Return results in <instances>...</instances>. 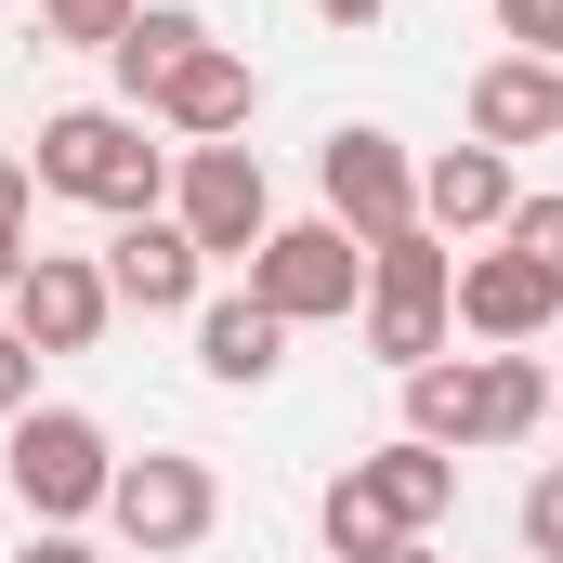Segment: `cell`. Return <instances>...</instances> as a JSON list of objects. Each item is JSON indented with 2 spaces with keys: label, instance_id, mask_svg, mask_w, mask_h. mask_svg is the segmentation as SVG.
I'll return each mask as SVG.
<instances>
[{
  "label": "cell",
  "instance_id": "5",
  "mask_svg": "<svg viewBox=\"0 0 563 563\" xmlns=\"http://www.w3.org/2000/svg\"><path fill=\"white\" fill-rule=\"evenodd\" d=\"M314 184H328V223H341L354 250H380V236L420 223V157L394 132H367V119H341V132L314 144Z\"/></svg>",
  "mask_w": 563,
  "mask_h": 563
},
{
  "label": "cell",
  "instance_id": "18",
  "mask_svg": "<svg viewBox=\"0 0 563 563\" xmlns=\"http://www.w3.org/2000/svg\"><path fill=\"white\" fill-rule=\"evenodd\" d=\"M314 525H328V551H341V563H380V551H407V525H394V511L367 498V472H341V485L314 498Z\"/></svg>",
  "mask_w": 563,
  "mask_h": 563
},
{
  "label": "cell",
  "instance_id": "9",
  "mask_svg": "<svg viewBox=\"0 0 563 563\" xmlns=\"http://www.w3.org/2000/svg\"><path fill=\"white\" fill-rule=\"evenodd\" d=\"M551 314H563V276H551V263H525L511 236L459 263V328H472L485 354H525V341H538Z\"/></svg>",
  "mask_w": 563,
  "mask_h": 563
},
{
  "label": "cell",
  "instance_id": "20",
  "mask_svg": "<svg viewBox=\"0 0 563 563\" xmlns=\"http://www.w3.org/2000/svg\"><path fill=\"white\" fill-rule=\"evenodd\" d=\"M132 13H144V0H40V40H66V53H119Z\"/></svg>",
  "mask_w": 563,
  "mask_h": 563
},
{
  "label": "cell",
  "instance_id": "28",
  "mask_svg": "<svg viewBox=\"0 0 563 563\" xmlns=\"http://www.w3.org/2000/svg\"><path fill=\"white\" fill-rule=\"evenodd\" d=\"M380 563H445V551H432V538H407V551H380Z\"/></svg>",
  "mask_w": 563,
  "mask_h": 563
},
{
  "label": "cell",
  "instance_id": "19",
  "mask_svg": "<svg viewBox=\"0 0 563 563\" xmlns=\"http://www.w3.org/2000/svg\"><path fill=\"white\" fill-rule=\"evenodd\" d=\"M445 314H459V301H367V354L407 380V367H432V354H445Z\"/></svg>",
  "mask_w": 563,
  "mask_h": 563
},
{
  "label": "cell",
  "instance_id": "22",
  "mask_svg": "<svg viewBox=\"0 0 563 563\" xmlns=\"http://www.w3.org/2000/svg\"><path fill=\"white\" fill-rule=\"evenodd\" d=\"M525 551L563 563V459H551V472H525Z\"/></svg>",
  "mask_w": 563,
  "mask_h": 563
},
{
  "label": "cell",
  "instance_id": "7",
  "mask_svg": "<svg viewBox=\"0 0 563 563\" xmlns=\"http://www.w3.org/2000/svg\"><path fill=\"white\" fill-rule=\"evenodd\" d=\"M250 301L288 314V328H328V314L367 301V250H354L341 223H276V236L250 250Z\"/></svg>",
  "mask_w": 563,
  "mask_h": 563
},
{
  "label": "cell",
  "instance_id": "14",
  "mask_svg": "<svg viewBox=\"0 0 563 563\" xmlns=\"http://www.w3.org/2000/svg\"><path fill=\"white\" fill-rule=\"evenodd\" d=\"M197 367H210L223 394H263L288 367V314H263L250 288H236V301H197Z\"/></svg>",
  "mask_w": 563,
  "mask_h": 563
},
{
  "label": "cell",
  "instance_id": "24",
  "mask_svg": "<svg viewBox=\"0 0 563 563\" xmlns=\"http://www.w3.org/2000/svg\"><path fill=\"white\" fill-rule=\"evenodd\" d=\"M26 407H40V354H26V341H13V314H0V432L26 420Z\"/></svg>",
  "mask_w": 563,
  "mask_h": 563
},
{
  "label": "cell",
  "instance_id": "21",
  "mask_svg": "<svg viewBox=\"0 0 563 563\" xmlns=\"http://www.w3.org/2000/svg\"><path fill=\"white\" fill-rule=\"evenodd\" d=\"M498 40L538 53V66H563V0H498Z\"/></svg>",
  "mask_w": 563,
  "mask_h": 563
},
{
  "label": "cell",
  "instance_id": "10",
  "mask_svg": "<svg viewBox=\"0 0 563 563\" xmlns=\"http://www.w3.org/2000/svg\"><path fill=\"white\" fill-rule=\"evenodd\" d=\"M106 288L132 301V314H197V288H210V250L170 223V210H144L106 236Z\"/></svg>",
  "mask_w": 563,
  "mask_h": 563
},
{
  "label": "cell",
  "instance_id": "1",
  "mask_svg": "<svg viewBox=\"0 0 563 563\" xmlns=\"http://www.w3.org/2000/svg\"><path fill=\"white\" fill-rule=\"evenodd\" d=\"M26 170H40V197H79V210H106V223H144V210L170 197V157L144 144L132 106H53L40 144H26Z\"/></svg>",
  "mask_w": 563,
  "mask_h": 563
},
{
  "label": "cell",
  "instance_id": "27",
  "mask_svg": "<svg viewBox=\"0 0 563 563\" xmlns=\"http://www.w3.org/2000/svg\"><path fill=\"white\" fill-rule=\"evenodd\" d=\"M13 276H26V236H0V301H13Z\"/></svg>",
  "mask_w": 563,
  "mask_h": 563
},
{
  "label": "cell",
  "instance_id": "11",
  "mask_svg": "<svg viewBox=\"0 0 563 563\" xmlns=\"http://www.w3.org/2000/svg\"><path fill=\"white\" fill-rule=\"evenodd\" d=\"M472 144H563V66L538 53H498V66H472Z\"/></svg>",
  "mask_w": 563,
  "mask_h": 563
},
{
  "label": "cell",
  "instance_id": "2",
  "mask_svg": "<svg viewBox=\"0 0 563 563\" xmlns=\"http://www.w3.org/2000/svg\"><path fill=\"white\" fill-rule=\"evenodd\" d=\"M551 420V367L538 354H432L407 367V432L420 445H525V432Z\"/></svg>",
  "mask_w": 563,
  "mask_h": 563
},
{
  "label": "cell",
  "instance_id": "4",
  "mask_svg": "<svg viewBox=\"0 0 563 563\" xmlns=\"http://www.w3.org/2000/svg\"><path fill=\"white\" fill-rule=\"evenodd\" d=\"M106 525H119V551L184 563L223 525V472H210L197 445H144V459H119V485H106Z\"/></svg>",
  "mask_w": 563,
  "mask_h": 563
},
{
  "label": "cell",
  "instance_id": "6",
  "mask_svg": "<svg viewBox=\"0 0 563 563\" xmlns=\"http://www.w3.org/2000/svg\"><path fill=\"white\" fill-rule=\"evenodd\" d=\"M170 223H184L210 263H250V250L276 236V184H263V157H250V144H184V170H170Z\"/></svg>",
  "mask_w": 563,
  "mask_h": 563
},
{
  "label": "cell",
  "instance_id": "8",
  "mask_svg": "<svg viewBox=\"0 0 563 563\" xmlns=\"http://www.w3.org/2000/svg\"><path fill=\"white\" fill-rule=\"evenodd\" d=\"M0 314H13L26 354H92L106 314H119V288H106V263H79V250H26V276H13Z\"/></svg>",
  "mask_w": 563,
  "mask_h": 563
},
{
  "label": "cell",
  "instance_id": "16",
  "mask_svg": "<svg viewBox=\"0 0 563 563\" xmlns=\"http://www.w3.org/2000/svg\"><path fill=\"white\" fill-rule=\"evenodd\" d=\"M354 472H367V498H380L407 538H432V525L459 511V459H445V445H420V432H394V445H380V459H354Z\"/></svg>",
  "mask_w": 563,
  "mask_h": 563
},
{
  "label": "cell",
  "instance_id": "26",
  "mask_svg": "<svg viewBox=\"0 0 563 563\" xmlns=\"http://www.w3.org/2000/svg\"><path fill=\"white\" fill-rule=\"evenodd\" d=\"M13 563H106V551H79L66 525H26V551H13Z\"/></svg>",
  "mask_w": 563,
  "mask_h": 563
},
{
  "label": "cell",
  "instance_id": "13",
  "mask_svg": "<svg viewBox=\"0 0 563 563\" xmlns=\"http://www.w3.org/2000/svg\"><path fill=\"white\" fill-rule=\"evenodd\" d=\"M250 106H263L250 53H223V40H210V53H197L170 92H157V132H184V144H236V132H250Z\"/></svg>",
  "mask_w": 563,
  "mask_h": 563
},
{
  "label": "cell",
  "instance_id": "23",
  "mask_svg": "<svg viewBox=\"0 0 563 563\" xmlns=\"http://www.w3.org/2000/svg\"><path fill=\"white\" fill-rule=\"evenodd\" d=\"M498 236H511L525 263H551V276H563V197H525V210H511Z\"/></svg>",
  "mask_w": 563,
  "mask_h": 563
},
{
  "label": "cell",
  "instance_id": "25",
  "mask_svg": "<svg viewBox=\"0 0 563 563\" xmlns=\"http://www.w3.org/2000/svg\"><path fill=\"white\" fill-rule=\"evenodd\" d=\"M26 210H40V170H26V157H0V236H26Z\"/></svg>",
  "mask_w": 563,
  "mask_h": 563
},
{
  "label": "cell",
  "instance_id": "17",
  "mask_svg": "<svg viewBox=\"0 0 563 563\" xmlns=\"http://www.w3.org/2000/svg\"><path fill=\"white\" fill-rule=\"evenodd\" d=\"M367 301H459V250H445L432 223L380 236V250H367Z\"/></svg>",
  "mask_w": 563,
  "mask_h": 563
},
{
  "label": "cell",
  "instance_id": "12",
  "mask_svg": "<svg viewBox=\"0 0 563 563\" xmlns=\"http://www.w3.org/2000/svg\"><path fill=\"white\" fill-rule=\"evenodd\" d=\"M511 210H525V184H511L498 144H445V157L420 170V223L432 236H498Z\"/></svg>",
  "mask_w": 563,
  "mask_h": 563
},
{
  "label": "cell",
  "instance_id": "3",
  "mask_svg": "<svg viewBox=\"0 0 563 563\" xmlns=\"http://www.w3.org/2000/svg\"><path fill=\"white\" fill-rule=\"evenodd\" d=\"M0 485L26 498V525H79V511H106L119 445H106V420H79V407H26V420L0 432Z\"/></svg>",
  "mask_w": 563,
  "mask_h": 563
},
{
  "label": "cell",
  "instance_id": "15",
  "mask_svg": "<svg viewBox=\"0 0 563 563\" xmlns=\"http://www.w3.org/2000/svg\"><path fill=\"white\" fill-rule=\"evenodd\" d=\"M197 53H210V26H197L184 0H144L132 26H119V53H106V66H119V92H132V119H157V92H170Z\"/></svg>",
  "mask_w": 563,
  "mask_h": 563
}]
</instances>
